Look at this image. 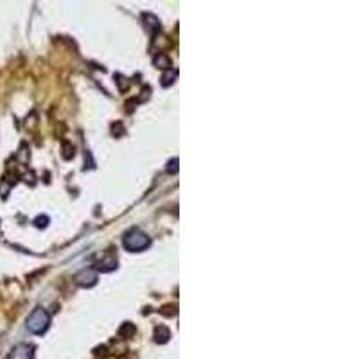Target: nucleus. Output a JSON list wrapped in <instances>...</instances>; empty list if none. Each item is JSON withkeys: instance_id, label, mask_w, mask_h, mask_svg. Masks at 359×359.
<instances>
[{"instance_id": "nucleus-7", "label": "nucleus", "mask_w": 359, "mask_h": 359, "mask_svg": "<svg viewBox=\"0 0 359 359\" xmlns=\"http://www.w3.org/2000/svg\"><path fill=\"white\" fill-rule=\"evenodd\" d=\"M154 336H156V338H154L156 341H160V343H166L167 338H169V331H167L166 327H158L156 332H154Z\"/></svg>"}, {"instance_id": "nucleus-6", "label": "nucleus", "mask_w": 359, "mask_h": 359, "mask_svg": "<svg viewBox=\"0 0 359 359\" xmlns=\"http://www.w3.org/2000/svg\"><path fill=\"white\" fill-rule=\"evenodd\" d=\"M154 63H156V67H160V68H169L171 59L167 58L166 54H158L156 58H154Z\"/></svg>"}, {"instance_id": "nucleus-4", "label": "nucleus", "mask_w": 359, "mask_h": 359, "mask_svg": "<svg viewBox=\"0 0 359 359\" xmlns=\"http://www.w3.org/2000/svg\"><path fill=\"white\" fill-rule=\"evenodd\" d=\"M34 357V348L27 343H20L9 354V359H32Z\"/></svg>"}, {"instance_id": "nucleus-3", "label": "nucleus", "mask_w": 359, "mask_h": 359, "mask_svg": "<svg viewBox=\"0 0 359 359\" xmlns=\"http://www.w3.org/2000/svg\"><path fill=\"white\" fill-rule=\"evenodd\" d=\"M95 281H97V273H95V269H92V268L81 269V271L75 275V282H77L79 286H83V288H90V286H94Z\"/></svg>"}, {"instance_id": "nucleus-1", "label": "nucleus", "mask_w": 359, "mask_h": 359, "mask_svg": "<svg viewBox=\"0 0 359 359\" xmlns=\"http://www.w3.org/2000/svg\"><path fill=\"white\" fill-rule=\"evenodd\" d=\"M49 324H51V316L42 307H36L27 318V329L32 334H44L49 329Z\"/></svg>"}, {"instance_id": "nucleus-5", "label": "nucleus", "mask_w": 359, "mask_h": 359, "mask_svg": "<svg viewBox=\"0 0 359 359\" xmlns=\"http://www.w3.org/2000/svg\"><path fill=\"white\" fill-rule=\"evenodd\" d=\"M115 266H117L115 257H106V259H103V261L97 264V269H101V271H111Z\"/></svg>"}, {"instance_id": "nucleus-8", "label": "nucleus", "mask_w": 359, "mask_h": 359, "mask_svg": "<svg viewBox=\"0 0 359 359\" xmlns=\"http://www.w3.org/2000/svg\"><path fill=\"white\" fill-rule=\"evenodd\" d=\"M174 77H176V72H171V74L164 75V81H162V85H164V87H169V85L174 81Z\"/></svg>"}, {"instance_id": "nucleus-2", "label": "nucleus", "mask_w": 359, "mask_h": 359, "mask_svg": "<svg viewBox=\"0 0 359 359\" xmlns=\"http://www.w3.org/2000/svg\"><path fill=\"white\" fill-rule=\"evenodd\" d=\"M149 245H151V239L142 230H131V232L126 233V237H124V248L130 250V252H142V250L149 248Z\"/></svg>"}, {"instance_id": "nucleus-9", "label": "nucleus", "mask_w": 359, "mask_h": 359, "mask_svg": "<svg viewBox=\"0 0 359 359\" xmlns=\"http://www.w3.org/2000/svg\"><path fill=\"white\" fill-rule=\"evenodd\" d=\"M47 223H49V217H38V219H36V226H38V228H42V226H47Z\"/></svg>"}]
</instances>
